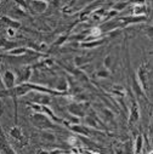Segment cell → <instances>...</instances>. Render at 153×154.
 Here are the masks:
<instances>
[{
    "label": "cell",
    "instance_id": "obj_1",
    "mask_svg": "<svg viewBox=\"0 0 153 154\" xmlns=\"http://www.w3.org/2000/svg\"><path fill=\"white\" fill-rule=\"evenodd\" d=\"M30 123L33 124V126H35L39 130H54L57 129L56 123H54L48 115H45L44 113H33L30 117Z\"/></svg>",
    "mask_w": 153,
    "mask_h": 154
},
{
    "label": "cell",
    "instance_id": "obj_2",
    "mask_svg": "<svg viewBox=\"0 0 153 154\" xmlns=\"http://www.w3.org/2000/svg\"><path fill=\"white\" fill-rule=\"evenodd\" d=\"M90 107V104L88 102H70L67 106V110L70 115L75 118H84L86 115V110H89L88 108Z\"/></svg>",
    "mask_w": 153,
    "mask_h": 154
},
{
    "label": "cell",
    "instance_id": "obj_3",
    "mask_svg": "<svg viewBox=\"0 0 153 154\" xmlns=\"http://www.w3.org/2000/svg\"><path fill=\"white\" fill-rule=\"evenodd\" d=\"M97 28L100 29L101 33H109L113 30H117L118 28H123V24L119 18H109V20L102 22Z\"/></svg>",
    "mask_w": 153,
    "mask_h": 154
},
{
    "label": "cell",
    "instance_id": "obj_4",
    "mask_svg": "<svg viewBox=\"0 0 153 154\" xmlns=\"http://www.w3.org/2000/svg\"><path fill=\"white\" fill-rule=\"evenodd\" d=\"M27 95L32 96L29 97L32 103H36V104H40V106H49L51 102V97L48 94L44 92H39V91H29Z\"/></svg>",
    "mask_w": 153,
    "mask_h": 154
},
{
    "label": "cell",
    "instance_id": "obj_5",
    "mask_svg": "<svg viewBox=\"0 0 153 154\" xmlns=\"http://www.w3.org/2000/svg\"><path fill=\"white\" fill-rule=\"evenodd\" d=\"M3 84H4V88L6 90H10L12 88L16 86V74L12 72V70H9L6 69L4 73H3Z\"/></svg>",
    "mask_w": 153,
    "mask_h": 154
},
{
    "label": "cell",
    "instance_id": "obj_6",
    "mask_svg": "<svg viewBox=\"0 0 153 154\" xmlns=\"http://www.w3.org/2000/svg\"><path fill=\"white\" fill-rule=\"evenodd\" d=\"M49 4L45 2H42V0H29L28 8H32V10L36 14H43L48 10Z\"/></svg>",
    "mask_w": 153,
    "mask_h": 154
},
{
    "label": "cell",
    "instance_id": "obj_7",
    "mask_svg": "<svg viewBox=\"0 0 153 154\" xmlns=\"http://www.w3.org/2000/svg\"><path fill=\"white\" fill-rule=\"evenodd\" d=\"M123 27L129 24H136V23H143L147 22V16H126V17H119Z\"/></svg>",
    "mask_w": 153,
    "mask_h": 154
},
{
    "label": "cell",
    "instance_id": "obj_8",
    "mask_svg": "<svg viewBox=\"0 0 153 154\" xmlns=\"http://www.w3.org/2000/svg\"><path fill=\"white\" fill-rule=\"evenodd\" d=\"M0 153L2 154H16V152L12 149V147L8 142L3 131H0Z\"/></svg>",
    "mask_w": 153,
    "mask_h": 154
},
{
    "label": "cell",
    "instance_id": "obj_9",
    "mask_svg": "<svg viewBox=\"0 0 153 154\" xmlns=\"http://www.w3.org/2000/svg\"><path fill=\"white\" fill-rule=\"evenodd\" d=\"M131 88H133V91L134 94L137 96V97H142V98H147L146 97V91L142 89L140 82L137 80V76L136 74L133 75V79H131Z\"/></svg>",
    "mask_w": 153,
    "mask_h": 154
},
{
    "label": "cell",
    "instance_id": "obj_10",
    "mask_svg": "<svg viewBox=\"0 0 153 154\" xmlns=\"http://www.w3.org/2000/svg\"><path fill=\"white\" fill-rule=\"evenodd\" d=\"M69 130L73 131L74 134H78L80 136H90V129L86 125H82V124H69Z\"/></svg>",
    "mask_w": 153,
    "mask_h": 154
},
{
    "label": "cell",
    "instance_id": "obj_11",
    "mask_svg": "<svg viewBox=\"0 0 153 154\" xmlns=\"http://www.w3.org/2000/svg\"><path fill=\"white\" fill-rule=\"evenodd\" d=\"M131 16H147L148 15V6L147 4H140V5H134L131 9Z\"/></svg>",
    "mask_w": 153,
    "mask_h": 154
},
{
    "label": "cell",
    "instance_id": "obj_12",
    "mask_svg": "<svg viewBox=\"0 0 153 154\" xmlns=\"http://www.w3.org/2000/svg\"><path fill=\"white\" fill-rule=\"evenodd\" d=\"M140 119V110H139V104L135 100H133V106L130 110V117H129V123H136Z\"/></svg>",
    "mask_w": 153,
    "mask_h": 154
},
{
    "label": "cell",
    "instance_id": "obj_13",
    "mask_svg": "<svg viewBox=\"0 0 153 154\" xmlns=\"http://www.w3.org/2000/svg\"><path fill=\"white\" fill-rule=\"evenodd\" d=\"M105 43V39H95V40H89V42H82L79 43V48L82 49H95Z\"/></svg>",
    "mask_w": 153,
    "mask_h": 154
},
{
    "label": "cell",
    "instance_id": "obj_14",
    "mask_svg": "<svg viewBox=\"0 0 153 154\" xmlns=\"http://www.w3.org/2000/svg\"><path fill=\"white\" fill-rule=\"evenodd\" d=\"M30 75H32V70H30V68L29 67H27V68H22L21 70H20V78H18V83L20 84H24V83H28V80L30 79Z\"/></svg>",
    "mask_w": 153,
    "mask_h": 154
},
{
    "label": "cell",
    "instance_id": "obj_15",
    "mask_svg": "<svg viewBox=\"0 0 153 154\" xmlns=\"http://www.w3.org/2000/svg\"><path fill=\"white\" fill-rule=\"evenodd\" d=\"M54 89H55L56 91H58V92H61V94L66 95L67 90L69 89V84H68L67 78H62V79H60V82L55 85V88H54Z\"/></svg>",
    "mask_w": 153,
    "mask_h": 154
},
{
    "label": "cell",
    "instance_id": "obj_16",
    "mask_svg": "<svg viewBox=\"0 0 153 154\" xmlns=\"http://www.w3.org/2000/svg\"><path fill=\"white\" fill-rule=\"evenodd\" d=\"M90 61H91V58H89L88 56H75L74 60H73L75 68H82L85 64H88Z\"/></svg>",
    "mask_w": 153,
    "mask_h": 154
},
{
    "label": "cell",
    "instance_id": "obj_17",
    "mask_svg": "<svg viewBox=\"0 0 153 154\" xmlns=\"http://www.w3.org/2000/svg\"><path fill=\"white\" fill-rule=\"evenodd\" d=\"M40 137H42V140H44L46 142H50V143H54L56 141L55 134L51 132L50 130H40Z\"/></svg>",
    "mask_w": 153,
    "mask_h": 154
},
{
    "label": "cell",
    "instance_id": "obj_18",
    "mask_svg": "<svg viewBox=\"0 0 153 154\" xmlns=\"http://www.w3.org/2000/svg\"><path fill=\"white\" fill-rule=\"evenodd\" d=\"M28 49L27 48H21V46H17L10 51H8V55L10 56H14V57H21V56H24L27 54Z\"/></svg>",
    "mask_w": 153,
    "mask_h": 154
},
{
    "label": "cell",
    "instance_id": "obj_19",
    "mask_svg": "<svg viewBox=\"0 0 153 154\" xmlns=\"http://www.w3.org/2000/svg\"><path fill=\"white\" fill-rule=\"evenodd\" d=\"M2 20H3V22H4L5 24H8V26H9V28L18 29V28L21 27V23H20V22H17V21H15L14 18H10V17H8V16L2 17Z\"/></svg>",
    "mask_w": 153,
    "mask_h": 154
},
{
    "label": "cell",
    "instance_id": "obj_20",
    "mask_svg": "<svg viewBox=\"0 0 153 154\" xmlns=\"http://www.w3.org/2000/svg\"><path fill=\"white\" fill-rule=\"evenodd\" d=\"M10 136L12 137V138H15V140H17V141H21L22 138H23V132H22V130L18 128V126H14V128H11V130H10Z\"/></svg>",
    "mask_w": 153,
    "mask_h": 154
},
{
    "label": "cell",
    "instance_id": "obj_21",
    "mask_svg": "<svg viewBox=\"0 0 153 154\" xmlns=\"http://www.w3.org/2000/svg\"><path fill=\"white\" fill-rule=\"evenodd\" d=\"M142 147H143V137H142V135H137V138H136V142L134 146L135 154H140L142 150Z\"/></svg>",
    "mask_w": 153,
    "mask_h": 154
},
{
    "label": "cell",
    "instance_id": "obj_22",
    "mask_svg": "<svg viewBox=\"0 0 153 154\" xmlns=\"http://www.w3.org/2000/svg\"><path fill=\"white\" fill-rule=\"evenodd\" d=\"M126 8H128V2H120V0L112 5V10L117 11V12H120V11L125 10Z\"/></svg>",
    "mask_w": 153,
    "mask_h": 154
},
{
    "label": "cell",
    "instance_id": "obj_23",
    "mask_svg": "<svg viewBox=\"0 0 153 154\" xmlns=\"http://www.w3.org/2000/svg\"><path fill=\"white\" fill-rule=\"evenodd\" d=\"M109 76H111V72L105 67L96 72V78H98V79H107Z\"/></svg>",
    "mask_w": 153,
    "mask_h": 154
},
{
    "label": "cell",
    "instance_id": "obj_24",
    "mask_svg": "<svg viewBox=\"0 0 153 154\" xmlns=\"http://www.w3.org/2000/svg\"><path fill=\"white\" fill-rule=\"evenodd\" d=\"M113 61H114L113 56H112V55H107V56L105 57V60H103V66H105V68H107L108 70L112 69V67H113Z\"/></svg>",
    "mask_w": 153,
    "mask_h": 154
},
{
    "label": "cell",
    "instance_id": "obj_25",
    "mask_svg": "<svg viewBox=\"0 0 153 154\" xmlns=\"http://www.w3.org/2000/svg\"><path fill=\"white\" fill-rule=\"evenodd\" d=\"M102 113H103L105 118H106L108 122H114V114H113V112H112L111 109L103 108V109H102Z\"/></svg>",
    "mask_w": 153,
    "mask_h": 154
},
{
    "label": "cell",
    "instance_id": "obj_26",
    "mask_svg": "<svg viewBox=\"0 0 153 154\" xmlns=\"http://www.w3.org/2000/svg\"><path fill=\"white\" fill-rule=\"evenodd\" d=\"M17 46H18L17 43L11 42V40H5V44H4V46H3V50L10 51V50H12V49H15V48H17Z\"/></svg>",
    "mask_w": 153,
    "mask_h": 154
},
{
    "label": "cell",
    "instance_id": "obj_27",
    "mask_svg": "<svg viewBox=\"0 0 153 154\" xmlns=\"http://www.w3.org/2000/svg\"><path fill=\"white\" fill-rule=\"evenodd\" d=\"M112 91L116 94V95H118V96H124V95H125V90H124V88L120 86V85H113Z\"/></svg>",
    "mask_w": 153,
    "mask_h": 154
},
{
    "label": "cell",
    "instance_id": "obj_28",
    "mask_svg": "<svg viewBox=\"0 0 153 154\" xmlns=\"http://www.w3.org/2000/svg\"><path fill=\"white\" fill-rule=\"evenodd\" d=\"M67 40H68V36H67V35H61L58 39L54 43V45H55V46H61V45H63Z\"/></svg>",
    "mask_w": 153,
    "mask_h": 154
},
{
    "label": "cell",
    "instance_id": "obj_29",
    "mask_svg": "<svg viewBox=\"0 0 153 154\" xmlns=\"http://www.w3.org/2000/svg\"><path fill=\"white\" fill-rule=\"evenodd\" d=\"M15 3H16V4L18 5V8L22 9V10H27V9H28V4H27L26 0H15Z\"/></svg>",
    "mask_w": 153,
    "mask_h": 154
},
{
    "label": "cell",
    "instance_id": "obj_30",
    "mask_svg": "<svg viewBox=\"0 0 153 154\" xmlns=\"http://www.w3.org/2000/svg\"><path fill=\"white\" fill-rule=\"evenodd\" d=\"M128 2L133 3L134 5H140V4H146V0H128Z\"/></svg>",
    "mask_w": 153,
    "mask_h": 154
},
{
    "label": "cell",
    "instance_id": "obj_31",
    "mask_svg": "<svg viewBox=\"0 0 153 154\" xmlns=\"http://www.w3.org/2000/svg\"><path fill=\"white\" fill-rule=\"evenodd\" d=\"M8 34H9L10 36H15V35H16V29L9 28V29H8Z\"/></svg>",
    "mask_w": 153,
    "mask_h": 154
},
{
    "label": "cell",
    "instance_id": "obj_32",
    "mask_svg": "<svg viewBox=\"0 0 153 154\" xmlns=\"http://www.w3.org/2000/svg\"><path fill=\"white\" fill-rule=\"evenodd\" d=\"M63 150H61V149H54V150H50L49 152V154H60V153H62Z\"/></svg>",
    "mask_w": 153,
    "mask_h": 154
},
{
    "label": "cell",
    "instance_id": "obj_33",
    "mask_svg": "<svg viewBox=\"0 0 153 154\" xmlns=\"http://www.w3.org/2000/svg\"><path fill=\"white\" fill-rule=\"evenodd\" d=\"M92 2V0H79V2H78V5L80 4V5H85L86 3H91Z\"/></svg>",
    "mask_w": 153,
    "mask_h": 154
},
{
    "label": "cell",
    "instance_id": "obj_34",
    "mask_svg": "<svg viewBox=\"0 0 153 154\" xmlns=\"http://www.w3.org/2000/svg\"><path fill=\"white\" fill-rule=\"evenodd\" d=\"M36 154H49V150H46V149H39L36 152Z\"/></svg>",
    "mask_w": 153,
    "mask_h": 154
},
{
    "label": "cell",
    "instance_id": "obj_35",
    "mask_svg": "<svg viewBox=\"0 0 153 154\" xmlns=\"http://www.w3.org/2000/svg\"><path fill=\"white\" fill-rule=\"evenodd\" d=\"M147 29H148V36H149V38H152V27L149 26Z\"/></svg>",
    "mask_w": 153,
    "mask_h": 154
},
{
    "label": "cell",
    "instance_id": "obj_36",
    "mask_svg": "<svg viewBox=\"0 0 153 154\" xmlns=\"http://www.w3.org/2000/svg\"><path fill=\"white\" fill-rule=\"evenodd\" d=\"M108 3H111V4H114V3H117V2H119V0H107Z\"/></svg>",
    "mask_w": 153,
    "mask_h": 154
},
{
    "label": "cell",
    "instance_id": "obj_37",
    "mask_svg": "<svg viewBox=\"0 0 153 154\" xmlns=\"http://www.w3.org/2000/svg\"><path fill=\"white\" fill-rule=\"evenodd\" d=\"M42 2H45V3H48V4H49V3L51 2V0H42Z\"/></svg>",
    "mask_w": 153,
    "mask_h": 154
},
{
    "label": "cell",
    "instance_id": "obj_38",
    "mask_svg": "<svg viewBox=\"0 0 153 154\" xmlns=\"http://www.w3.org/2000/svg\"><path fill=\"white\" fill-rule=\"evenodd\" d=\"M60 154H68V153H64V152H62V153H60Z\"/></svg>",
    "mask_w": 153,
    "mask_h": 154
},
{
    "label": "cell",
    "instance_id": "obj_39",
    "mask_svg": "<svg viewBox=\"0 0 153 154\" xmlns=\"http://www.w3.org/2000/svg\"><path fill=\"white\" fill-rule=\"evenodd\" d=\"M75 2H76V0H73V3H75Z\"/></svg>",
    "mask_w": 153,
    "mask_h": 154
},
{
    "label": "cell",
    "instance_id": "obj_40",
    "mask_svg": "<svg viewBox=\"0 0 153 154\" xmlns=\"http://www.w3.org/2000/svg\"><path fill=\"white\" fill-rule=\"evenodd\" d=\"M0 154H2V153H0Z\"/></svg>",
    "mask_w": 153,
    "mask_h": 154
}]
</instances>
